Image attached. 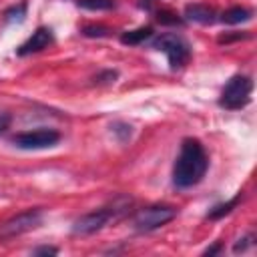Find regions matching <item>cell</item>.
Wrapping results in <instances>:
<instances>
[{
    "label": "cell",
    "mask_w": 257,
    "mask_h": 257,
    "mask_svg": "<svg viewBox=\"0 0 257 257\" xmlns=\"http://www.w3.org/2000/svg\"><path fill=\"white\" fill-rule=\"evenodd\" d=\"M151 46L155 50H161V52L167 54L169 64H171L173 70L185 66L189 62V58H191L189 42L181 34H177V32H161V34H157L151 40Z\"/></svg>",
    "instance_id": "obj_2"
},
{
    "label": "cell",
    "mask_w": 257,
    "mask_h": 257,
    "mask_svg": "<svg viewBox=\"0 0 257 257\" xmlns=\"http://www.w3.org/2000/svg\"><path fill=\"white\" fill-rule=\"evenodd\" d=\"M110 30L106 26H100V24H88L82 28V34L88 36V38H100V36H106Z\"/></svg>",
    "instance_id": "obj_14"
},
{
    "label": "cell",
    "mask_w": 257,
    "mask_h": 257,
    "mask_svg": "<svg viewBox=\"0 0 257 257\" xmlns=\"http://www.w3.org/2000/svg\"><path fill=\"white\" fill-rule=\"evenodd\" d=\"M42 217H44V211L40 207L26 209V211L10 217L8 221H4L0 225V239H12V237H18V235H24V233L36 229L42 223Z\"/></svg>",
    "instance_id": "obj_4"
},
{
    "label": "cell",
    "mask_w": 257,
    "mask_h": 257,
    "mask_svg": "<svg viewBox=\"0 0 257 257\" xmlns=\"http://www.w3.org/2000/svg\"><path fill=\"white\" fill-rule=\"evenodd\" d=\"M114 217L112 209H96V211H90L82 217H78L72 225V235H80V237H86V235H92L96 231H100L110 219Z\"/></svg>",
    "instance_id": "obj_7"
},
{
    "label": "cell",
    "mask_w": 257,
    "mask_h": 257,
    "mask_svg": "<svg viewBox=\"0 0 257 257\" xmlns=\"http://www.w3.org/2000/svg\"><path fill=\"white\" fill-rule=\"evenodd\" d=\"M177 217V209L171 205H149L135 215V227L139 231H155Z\"/></svg>",
    "instance_id": "obj_5"
},
{
    "label": "cell",
    "mask_w": 257,
    "mask_h": 257,
    "mask_svg": "<svg viewBox=\"0 0 257 257\" xmlns=\"http://www.w3.org/2000/svg\"><path fill=\"white\" fill-rule=\"evenodd\" d=\"M251 90H253L251 78L245 76V74H235L223 86L221 96H219V106H223L227 110H239V108L249 104Z\"/></svg>",
    "instance_id": "obj_3"
},
{
    "label": "cell",
    "mask_w": 257,
    "mask_h": 257,
    "mask_svg": "<svg viewBox=\"0 0 257 257\" xmlns=\"http://www.w3.org/2000/svg\"><path fill=\"white\" fill-rule=\"evenodd\" d=\"M253 245V235H245L241 239H237V243L233 245V253H243L247 247Z\"/></svg>",
    "instance_id": "obj_16"
},
{
    "label": "cell",
    "mask_w": 257,
    "mask_h": 257,
    "mask_svg": "<svg viewBox=\"0 0 257 257\" xmlns=\"http://www.w3.org/2000/svg\"><path fill=\"white\" fill-rule=\"evenodd\" d=\"M151 36H153V28L151 26H141V28H135V30L124 32L120 36V42L122 44H141V42H145Z\"/></svg>",
    "instance_id": "obj_12"
},
{
    "label": "cell",
    "mask_w": 257,
    "mask_h": 257,
    "mask_svg": "<svg viewBox=\"0 0 257 257\" xmlns=\"http://www.w3.org/2000/svg\"><path fill=\"white\" fill-rule=\"evenodd\" d=\"M241 201H243V193L239 191V193H237V195H235L231 201L221 203V205H215V207H213V209L207 213V217H209V219H221V217L229 215V213H231V211H233V209H235V207H237Z\"/></svg>",
    "instance_id": "obj_11"
},
{
    "label": "cell",
    "mask_w": 257,
    "mask_h": 257,
    "mask_svg": "<svg viewBox=\"0 0 257 257\" xmlns=\"http://www.w3.org/2000/svg\"><path fill=\"white\" fill-rule=\"evenodd\" d=\"M24 14H26V4L22 2V4H18V6H14V8H10V10H6V20L8 22H22L24 20Z\"/></svg>",
    "instance_id": "obj_15"
},
{
    "label": "cell",
    "mask_w": 257,
    "mask_h": 257,
    "mask_svg": "<svg viewBox=\"0 0 257 257\" xmlns=\"http://www.w3.org/2000/svg\"><path fill=\"white\" fill-rule=\"evenodd\" d=\"M209 169V157L197 139H185L173 165V185L177 189H189L203 181Z\"/></svg>",
    "instance_id": "obj_1"
},
{
    "label": "cell",
    "mask_w": 257,
    "mask_h": 257,
    "mask_svg": "<svg viewBox=\"0 0 257 257\" xmlns=\"http://www.w3.org/2000/svg\"><path fill=\"white\" fill-rule=\"evenodd\" d=\"M169 16H171V12H159L157 20L163 22V24H181V22H183L181 18H169Z\"/></svg>",
    "instance_id": "obj_17"
},
{
    "label": "cell",
    "mask_w": 257,
    "mask_h": 257,
    "mask_svg": "<svg viewBox=\"0 0 257 257\" xmlns=\"http://www.w3.org/2000/svg\"><path fill=\"white\" fill-rule=\"evenodd\" d=\"M80 8L86 10H110L114 8V0H76Z\"/></svg>",
    "instance_id": "obj_13"
},
{
    "label": "cell",
    "mask_w": 257,
    "mask_h": 257,
    "mask_svg": "<svg viewBox=\"0 0 257 257\" xmlns=\"http://www.w3.org/2000/svg\"><path fill=\"white\" fill-rule=\"evenodd\" d=\"M32 253H34V255H56L58 249H56V247H46V245H44V247H36Z\"/></svg>",
    "instance_id": "obj_19"
},
{
    "label": "cell",
    "mask_w": 257,
    "mask_h": 257,
    "mask_svg": "<svg viewBox=\"0 0 257 257\" xmlns=\"http://www.w3.org/2000/svg\"><path fill=\"white\" fill-rule=\"evenodd\" d=\"M187 20L191 22H197V24H213L217 20V12L207 6V4H187L185 6V14H183Z\"/></svg>",
    "instance_id": "obj_9"
},
{
    "label": "cell",
    "mask_w": 257,
    "mask_h": 257,
    "mask_svg": "<svg viewBox=\"0 0 257 257\" xmlns=\"http://www.w3.org/2000/svg\"><path fill=\"white\" fill-rule=\"evenodd\" d=\"M58 141H60V133L52 128H34V131H24L12 137V143L24 151L48 149V147H54Z\"/></svg>",
    "instance_id": "obj_6"
},
{
    "label": "cell",
    "mask_w": 257,
    "mask_h": 257,
    "mask_svg": "<svg viewBox=\"0 0 257 257\" xmlns=\"http://www.w3.org/2000/svg\"><path fill=\"white\" fill-rule=\"evenodd\" d=\"M10 120H12V118H10V114H8L6 110H2V108H0V133H4V131L10 126Z\"/></svg>",
    "instance_id": "obj_18"
},
{
    "label": "cell",
    "mask_w": 257,
    "mask_h": 257,
    "mask_svg": "<svg viewBox=\"0 0 257 257\" xmlns=\"http://www.w3.org/2000/svg\"><path fill=\"white\" fill-rule=\"evenodd\" d=\"M219 251H221V243H215L213 247H207L203 255H215V253H219Z\"/></svg>",
    "instance_id": "obj_20"
},
{
    "label": "cell",
    "mask_w": 257,
    "mask_h": 257,
    "mask_svg": "<svg viewBox=\"0 0 257 257\" xmlns=\"http://www.w3.org/2000/svg\"><path fill=\"white\" fill-rule=\"evenodd\" d=\"M253 12L249 8H243V6H235V8H229L221 14V20L225 24H241V22H247L251 20Z\"/></svg>",
    "instance_id": "obj_10"
},
{
    "label": "cell",
    "mask_w": 257,
    "mask_h": 257,
    "mask_svg": "<svg viewBox=\"0 0 257 257\" xmlns=\"http://www.w3.org/2000/svg\"><path fill=\"white\" fill-rule=\"evenodd\" d=\"M52 40H54V38H52V30L46 28V26H40V28H36V30L32 32V36H30L24 44L18 46L16 54H18V56H28V54L40 52V50H44L48 44H52Z\"/></svg>",
    "instance_id": "obj_8"
}]
</instances>
